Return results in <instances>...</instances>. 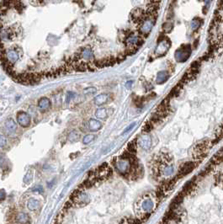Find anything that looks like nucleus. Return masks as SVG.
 <instances>
[{
	"label": "nucleus",
	"mask_w": 223,
	"mask_h": 224,
	"mask_svg": "<svg viewBox=\"0 0 223 224\" xmlns=\"http://www.w3.org/2000/svg\"><path fill=\"white\" fill-rule=\"evenodd\" d=\"M112 173L111 168L108 166L107 163H103L94 170V174L97 181L104 180L107 179Z\"/></svg>",
	"instance_id": "obj_4"
},
{
	"label": "nucleus",
	"mask_w": 223,
	"mask_h": 224,
	"mask_svg": "<svg viewBox=\"0 0 223 224\" xmlns=\"http://www.w3.org/2000/svg\"><path fill=\"white\" fill-rule=\"evenodd\" d=\"M95 138V136L93 135V134H88L85 137L83 138V143L87 145V144H89L91 142H93Z\"/></svg>",
	"instance_id": "obj_28"
},
{
	"label": "nucleus",
	"mask_w": 223,
	"mask_h": 224,
	"mask_svg": "<svg viewBox=\"0 0 223 224\" xmlns=\"http://www.w3.org/2000/svg\"><path fill=\"white\" fill-rule=\"evenodd\" d=\"M127 149H128V152H129L130 153L135 154V153H136V140H134V141L130 142V143L128 144Z\"/></svg>",
	"instance_id": "obj_25"
},
{
	"label": "nucleus",
	"mask_w": 223,
	"mask_h": 224,
	"mask_svg": "<svg viewBox=\"0 0 223 224\" xmlns=\"http://www.w3.org/2000/svg\"><path fill=\"white\" fill-rule=\"evenodd\" d=\"M173 27H174V25H173L172 21H170V20L165 22L164 24H162V30L165 32H170L172 31Z\"/></svg>",
	"instance_id": "obj_27"
},
{
	"label": "nucleus",
	"mask_w": 223,
	"mask_h": 224,
	"mask_svg": "<svg viewBox=\"0 0 223 224\" xmlns=\"http://www.w3.org/2000/svg\"><path fill=\"white\" fill-rule=\"evenodd\" d=\"M216 180H217V184L218 185V186L222 187L223 189V173L222 174H219L217 175Z\"/></svg>",
	"instance_id": "obj_31"
},
{
	"label": "nucleus",
	"mask_w": 223,
	"mask_h": 224,
	"mask_svg": "<svg viewBox=\"0 0 223 224\" xmlns=\"http://www.w3.org/2000/svg\"><path fill=\"white\" fill-rule=\"evenodd\" d=\"M17 121L20 126L22 127H28L31 123V116L27 112L20 111L17 113Z\"/></svg>",
	"instance_id": "obj_7"
},
{
	"label": "nucleus",
	"mask_w": 223,
	"mask_h": 224,
	"mask_svg": "<svg viewBox=\"0 0 223 224\" xmlns=\"http://www.w3.org/2000/svg\"><path fill=\"white\" fill-rule=\"evenodd\" d=\"M78 55L79 56L81 61L84 62H93L94 60V54H93V50L88 47V46H86V47H83L78 52H77Z\"/></svg>",
	"instance_id": "obj_5"
},
{
	"label": "nucleus",
	"mask_w": 223,
	"mask_h": 224,
	"mask_svg": "<svg viewBox=\"0 0 223 224\" xmlns=\"http://www.w3.org/2000/svg\"><path fill=\"white\" fill-rule=\"evenodd\" d=\"M170 44H171V42H169V41L167 39L162 38L161 41H158V46L156 49V53L159 56L164 54L168 50V48L170 46Z\"/></svg>",
	"instance_id": "obj_9"
},
{
	"label": "nucleus",
	"mask_w": 223,
	"mask_h": 224,
	"mask_svg": "<svg viewBox=\"0 0 223 224\" xmlns=\"http://www.w3.org/2000/svg\"><path fill=\"white\" fill-rule=\"evenodd\" d=\"M138 144L142 149L148 150L152 145V139L147 134H144L142 136H141L140 139L138 140Z\"/></svg>",
	"instance_id": "obj_11"
},
{
	"label": "nucleus",
	"mask_w": 223,
	"mask_h": 224,
	"mask_svg": "<svg viewBox=\"0 0 223 224\" xmlns=\"http://www.w3.org/2000/svg\"><path fill=\"white\" fill-rule=\"evenodd\" d=\"M51 106V102L48 98L42 97L38 101V108L41 111H46Z\"/></svg>",
	"instance_id": "obj_14"
},
{
	"label": "nucleus",
	"mask_w": 223,
	"mask_h": 224,
	"mask_svg": "<svg viewBox=\"0 0 223 224\" xmlns=\"http://www.w3.org/2000/svg\"><path fill=\"white\" fill-rule=\"evenodd\" d=\"M167 77H168V75H167V72H159L157 73V77L156 82L157 83H163V82H165L167 80Z\"/></svg>",
	"instance_id": "obj_23"
},
{
	"label": "nucleus",
	"mask_w": 223,
	"mask_h": 224,
	"mask_svg": "<svg viewBox=\"0 0 223 224\" xmlns=\"http://www.w3.org/2000/svg\"><path fill=\"white\" fill-rule=\"evenodd\" d=\"M196 166V163L194 162H187L184 164L181 165V167L180 168V171H179V177L181 178L183 176H185L188 174H190L191 171L194 170V168H195Z\"/></svg>",
	"instance_id": "obj_8"
},
{
	"label": "nucleus",
	"mask_w": 223,
	"mask_h": 224,
	"mask_svg": "<svg viewBox=\"0 0 223 224\" xmlns=\"http://www.w3.org/2000/svg\"><path fill=\"white\" fill-rule=\"evenodd\" d=\"M207 11H208V6L205 5V6L203 8V13H204V14H207Z\"/></svg>",
	"instance_id": "obj_36"
},
{
	"label": "nucleus",
	"mask_w": 223,
	"mask_h": 224,
	"mask_svg": "<svg viewBox=\"0 0 223 224\" xmlns=\"http://www.w3.org/2000/svg\"><path fill=\"white\" fill-rule=\"evenodd\" d=\"M190 53H191V50H190V47L189 46H182L181 48H180L178 51H176V52H175L176 60L179 61V62H185L189 58Z\"/></svg>",
	"instance_id": "obj_6"
},
{
	"label": "nucleus",
	"mask_w": 223,
	"mask_h": 224,
	"mask_svg": "<svg viewBox=\"0 0 223 224\" xmlns=\"http://www.w3.org/2000/svg\"><path fill=\"white\" fill-rule=\"evenodd\" d=\"M16 222L19 223H29L30 217L25 212H19L16 217Z\"/></svg>",
	"instance_id": "obj_19"
},
{
	"label": "nucleus",
	"mask_w": 223,
	"mask_h": 224,
	"mask_svg": "<svg viewBox=\"0 0 223 224\" xmlns=\"http://www.w3.org/2000/svg\"><path fill=\"white\" fill-rule=\"evenodd\" d=\"M6 198V191L4 189H0V201H3Z\"/></svg>",
	"instance_id": "obj_34"
},
{
	"label": "nucleus",
	"mask_w": 223,
	"mask_h": 224,
	"mask_svg": "<svg viewBox=\"0 0 223 224\" xmlns=\"http://www.w3.org/2000/svg\"><path fill=\"white\" fill-rule=\"evenodd\" d=\"M202 24V20L199 18H195L192 20L191 22V30L192 31H195L199 29L200 27V25Z\"/></svg>",
	"instance_id": "obj_24"
},
{
	"label": "nucleus",
	"mask_w": 223,
	"mask_h": 224,
	"mask_svg": "<svg viewBox=\"0 0 223 224\" xmlns=\"http://www.w3.org/2000/svg\"><path fill=\"white\" fill-rule=\"evenodd\" d=\"M40 206H41L40 201L35 198H30L27 202V208L30 211H37Z\"/></svg>",
	"instance_id": "obj_15"
},
{
	"label": "nucleus",
	"mask_w": 223,
	"mask_h": 224,
	"mask_svg": "<svg viewBox=\"0 0 223 224\" xmlns=\"http://www.w3.org/2000/svg\"><path fill=\"white\" fill-rule=\"evenodd\" d=\"M115 168L120 174H124V175L130 174L131 163L127 158H120L115 162Z\"/></svg>",
	"instance_id": "obj_3"
},
{
	"label": "nucleus",
	"mask_w": 223,
	"mask_h": 224,
	"mask_svg": "<svg viewBox=\"0 0 223 224\" xmlns=\"http://www.w3.org/2000/svg\"><path fill=\"white\" fill-rule=\"evenodd\" d=\"M153 206H154L153 201L152 200V199H149V198L144 200L142 201V208L143 211L146 212H152Z\"/></svg>",
	"instance_id": "obj_16"
},
{
	"label": "nucleus",
	"mask_w": 223,
	"mask_h": 224,
	"mask_svg": "<svg viewBox=\"0 0 223 224\" xmlns=\"http://www.w3.org/2000/svg\"><path fill=\"white\" fill-rule=\"evenodd\" d=\"M0 168L4 170L8 168V162H7L6 155L3 153H0Z\"/></svg>",
	"instance_id": "obj_22"
},
{
	"label": "nucleus",
	"mask_w": 223,
	"mask_h": 224,
	"mask_svg": "<svg viewBox=\"0 0 223 224\" xmlns=\"http://www.w3.org/2000/svg\"><path fill=\"white\" fill-rule=\"evenodd\" d=\"M32 191H33V192H40V193H42L44 191L43 186L41 185H36V186L32 188Z\"/></svg>",
	"instance_id": "obj_33"
},
{
	"label": "nucleus",
	"mask_w": 223,
	"mask_h": 224,
	"mask_svg": "<svg viewBox=\"0 0 223 224\" xmlns=\"http://www.w3.org/2000/svg\"><path fill=\"white\" fill-rule=\"evenodd\" d=\"M96 92H97V89H96V88L94 87H88L87 88L83 89V93L85 95H92V94H94Z\"/></svg>",
	"instance_id": "obj_30"
},
{
	"label": "nucleus",
	"mask_w": 223,
	"mask_h": 224,
	"mask_svg": "<svg viewBox=\"0 0 223 224\" xmlns=\"http://www.w3.org/2000/svg\"><path fill=\"white\" fill-rule=\"evenodd\" d=\"M5 58L8 61L9 63H10L11 65H14L15 62H17L19 60V51L15 49H10V50H8L5 52Z\"/></svg>",
	"instance_id": "obj_10"
},
{
	"label": "nucleus",
	"mask_w": 223,
	"mask_h": 224,
	"mask_svg": "<svg viewBox=\"0 0 223 224\" xmlns=\"http://www.w3.org/2000/svg\"><path fill=\"white\" fill-rule=\"evenodd\" d=\"M131 83H132V81L127 82V83H126V85H125V86H126V88H129L131 87Z\"/></svg>",
	"instance_id": "obj_38"
},
{
	"label": "nucleus",
	"mask_w": 223,
	"mask_h": 224,
	"mask_svg": "<svg viewBox=\"0 0 223 224\" xmlns=\"http://www.w3.org/2000/svg\"><path fill=\"white\" fill-rule=\"evenodd\" d=\"M153 127H154V124L151 121H149L144 125V126L142 127V131H144V132H146V133H148L149 131H151L153 129Z\"/></svg>",
	"instance_id": "obj_26"
},
{
	"label": "nucleus",
	"mask_w": 223,
	"mask_h": 224,
	"mask_svg": "<svg viewBox=\"0 0 223 224\" xmlns=\"http://www.w3.org/2000/svg\"><path fill=\"white\" fill-rule=\"evenodd\" d=\"M95 116L100 120H105L108 117V112L105 108H99L95 112Z\"/></svg>",
	"instance_id": "obj_20"
},
{
	"label": "nucleus",
	"mask_w": 223,
	"mask_h": 224,
	"mask_svg": "<svg viewBox=\"0 0 223 224\" xmlns=\"http://www.w3.org/2000/svg\"><path fill=\"white\" fill-rule=\"evenodd\" d=\"M162 0H151L150 2H152V3H154V4H160V2H161Z\"/></svg>",
	"instance_id": "obj_37"
},
{
	"label": "nucleus",
	"mask_w": 223,
	"mask_h": 224,
	"mask_svg": "<svg viewBox=\"0 0 223 224\" xmlns=\"http://www.w3.org/2000/svg\"><path fill=\"white\" fill-rule=\"evenodd\" d=\"M81 133L77 130H73V131H70V133L68 134V139L69 142L71 143H77L80 140Z\"/></svg>",
	"instance_id": "obj_18"
},
{
	"label": "nucleus",
	"mask_w": 223,
	"mask_h": 224,
	"mask_svg": "<svg viewBox=\"0 0 223 224\" xmlns=\"http://www.w3.org/2000/svg\"><path fill=\"white\" fill-rule=\"evenodd\" d=\"M211 147V142L206 140L201 143L196 144L193 151V155L195 159H201L203 158L208 153V150Z\"/></svg>",
	"instance_id": "obj_2"
},
{
	"label": "nucleus",
	"mask_w": 223,
	"mask_h": 224,
	"mask_svg": "<svg viewBox=\"0 0 223 224\" xmlns=\"http://www.w3.org/2000/svg\"><path fill=\"white\" fill-rule=\"evenodd\" d=\"M7 144V139L5 136L0 134V148H4Z\"/></svg>",
	"instance_id": "obj_32"
},
{
	"label": "nucleus",
	"mask_w": 223,
	"mask_h": 224,
	"mask_svg": "<svg viewBox=\"0 0 223 224\" xmlns=\"http://www.w3.org/2000/svg\"><path fill=\"white\" fill-rule=\"evenodd\" d=\"M33 178H34V171L32 169H29L24 177V183L26 185L31 184V181L33 180Z\"/></svg>",
	"instance_id": "obj_21"
},
{
	"label": "nucleus",
	"mask_w": 223,
	"mask_h": 224,
	"mask_svg": "<svg viewBox=\"0 0 223 224\" xmlns=\"http://www.w3.org/2000/svg\"><path fill=\"white\" fill-rule=\"evenodd\" d=\"M88 129L91 131H98L101 129L102 123L96 119L91 118L89 119L88 122Z\"/></svg>",
	"instance_id": "obj_12"
},
{
	"label": "nucleus",
	"mask_w": 223,
	"mask_h": 224,
	"mask_svg": "<svg viewBox=\"0 0 223 224\" xmlns=\"http://www.w3.org/2000/svg\"><path fill=\"white\" fill-rule=\"evenodd\" d=\"M69 200L73 203V205L83 206L88 204L90 200L87 193H85L83 190L78 189V190H76L72 194Z\"/></svg>",
	"instance_id": "obj_1"
},
{
	"label": "nucleus",
	"mask_w": 223,
	"mask_h": 224,
	"mask_svg": "<svg viewBox=\"0 0 223 224\" xmlns=\"http://www.w3.org/2000/svg\"><path fill=\"white\" fill-rule=\"evenodd\" d=\"M162 173L166 176L172 174L174 173V167L172 165H166L162 169Z\"/></svg>",
	"instance_id": "obj_29"
},
{
	"label": "nucleus",
	"mask_w": 223,
	"mask_h": 224,
	"mask_svg": "<svg viewBox=\"0 0 223 224\" xmlns=\"http://www.w3.org/2000/svg\"><path fill=\"white\" fill-rule=\"evenodd\" d=\"M135 125H136V123H132V124L130 125V126H129L128 127H126V128L125 129V131H124V132H123V134H125V133H127V132H129L130 131H131V130H132V128L135 126Z\"/></svg>",
	"instance_id": "obj_35"
},
{
	"label": "nucleus",
	"mask_w": 223,
	"mask_h": 224,
	"mask_svg": "<svg viewBox=\"0 0 223 224\" xmlns=\"http://www.w3.org/2000/svg\"><path fill=\"white\" fill-rule=\"evenodd\" d=\"M5 128L10 132H14L17 130V124L12 118H8L5 121Z\"/></svg>",
	"instance_id": "obj_17"
},
{
	"label": "nucleus",
	"mask_w": 223,
	"mask_h": 224,
	"mask_svg": "<svg viewBox=\"0 0 223 224\" xmlns=\"http://www.w3.org/2000/svg\"><path fill=\"white\" fill-rule=\"evenodd\" d=\"M109 100V94L107 93H100L99 95H97L94 100H93V102L96 106H101L103 105L106 104Z\"/></svg>",
	"instance_id": "obj_13"
}]
</instances>
